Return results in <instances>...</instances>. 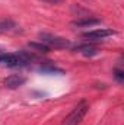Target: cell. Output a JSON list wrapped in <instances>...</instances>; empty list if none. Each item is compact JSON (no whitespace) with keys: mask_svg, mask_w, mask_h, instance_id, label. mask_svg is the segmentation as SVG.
Wrapping results in <instances>:
<instances>
[{"mask_svg":"<svg viewBox=\"0 0 124 125\" xmlns=\"http://www.w3.org/2000/svg\"><path fill=\"white\" fill-rule=\"evenodd\" d=\"M88 109H89V105L85 100L80 102V103H77V106H74V109L64 118L62 125H79L80 121L83 119V116L86 115Z\"/></svg>","mask_w":124,"mask_h":125,"instance_id":"obj_1","label":"cell"},{"mask_svg":"<svg viewBox=\"0 0 124 125\" xmlns=\"http://www.w3.org/2000/svg\"><path fill=\"white\" fill-rule=\"evenodd\" d=\"M38 36H39L42 44L53 47V48H69L70 47V42L67 39L57 36V35H53V33H48V32H39Z\"/></svg>","mask_w":124,"mask_h":125,"instance_id":"obj_2","label":"cell"},{"mask_svg":"<svg viewBox=\"0 0 124 125\" xmlns=\"http://www.w3.org/2000/svg\"><path fill=\"white\" fill-rule=\"evenodd\" d=\"M117 32L112 31V29H95V31H89V32H85L82 33V36L85 39H89V41H99V39H104L107 36H111V35H115Z\"/></svg>","mask_w":124,"mask_h":125,"instance_id":"obj_3","label":"cell"},{"mask_svg":"<svg viewBox=\"0 0 124 125\" xmlns=\"http://www.w3.org/2000/svg\"><path fill=\"white\" fill-rule=\"evenodd\" d=\"M25 82H26V79H25V77L18 76V74H12V76L6 77V79L3 80V84H4L6 87H9V89H18V87H19V86H22Z\"/></svg>","mask_w":124,"mask_h":125,"instance_id":"obj_4","label":"cell"},{"mask_svg":"<svg viewBox=\"0 0 124 125\" xmlns=\"http://www.w3.org/2000/svg\"><path fill=\"white\" fill-rule=\"evenodd\" d=\"M101 23V19H96V18H82V19H76L72 22V26L74 28H89V26H95V25H99Z\"/></svg>","mask_w":124,"mask_h":125,"instance_id":"obj_5","label":"cell"},{"mask_svg":"<svg viewBox=\"0 0 124 125\" xmlns=\"http://www.w3.org/2000/svg\"><path fill=\"white\" fill-rule=\"evenodd\" d=\"M70 12H72V15H73V16H77L79 19H82V18H92V13H91L89 10H86V9L80 7L79 4H72Z\"/></svg>","mask_w":124,"mask_h":125,"instance_id":"obj_6","label":"cell"},{"mask_svg":"<svg viewBox=\"0 0 124 125\" xmlns=\"http://www.w3.org/2000/svg\"><path fill=\"white\" fill-rule=\"evenodd\" d=\"M74 51H80L85 57H93V55H96V54H98V50H96L93 45H88V44L76 47V48H74Z\"/></svg>","mask_w":124,"mask_h":125,"instance_id":"obj_7","label":"cell"},{"mask_svg":"<svg viewBox=\"0 0 124 125\" xmlns=\"http://www.w3.org/2000/svg\"><path fill=\"white\" fill-rule=\"evenodd\" d=\"M28 47L31 50H34V51H37V52H41V54L50 52V47L42 44V42H28Z\"/></svg>","mask_w":124,"mask_h":125,"instance_id":"obj_8","label":"cell"},{"mask_svg":"<svg viewBox=\"0 0 124 125\" xmlns=\"http://www.w3.org/2000/svg\"><path fill=\"white\" fill-rule=\"evenodd\" d=\"M39 71H41V73H45V74H63V73H64L62 68H59V67H56V65H51V64H48V65H41V67H39Z\"/></svg>","mask_w":124,"mask_h":125,"instance_id":"obj_9","label":"cell"},{"mask_svg":"<svg viewBox=\"0 0 124 125\" xmlns=\"http://www.w3.org/2000/svg\"><path fill=\"white\" fill-rule=\"evenodd\" d=\"M16 28V23L12 21H0V33H6L10 32Z\"/></svg>","mask_w":124,"mask_h":125,"instance_id":"obj_10","label":"cell"},{"mask_svg":"<svg viewBox=\"0 0 124 125\" xmlns=\"http://www.w3.org/2000/svg\"><path fill=\"white\" fill-rule=\"evenodd\" d=\"M114 77H115V80H117L118 83H123L124 71H123V70H120V68H114Z\"/></svg>","mask_w":124,"mask_h":125,"instance_id":"obj_11","label":"cell"},{"mask_svg":"<svg viewBox=\"0 0 124 125\" xmlns=\"http://www.w3.org/2000/svg\"><path fill=\"white\" fill-rule=\"evenodd\" d=\"M41 1H45V3H50V4H60L64 0H41Z\"/></svg>","mask_w":124,"mask_h":125,"instance_id":"obj_12","label":"cell"}]
</instances>
